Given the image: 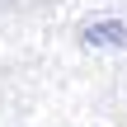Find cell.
Listing matches in <instances>:
<instances>
[{
  "mask_svg": "<svg viewBox=\"0 0 127 127\" xmlns=\"http://www.w3.org/2000/svg\"><path fill=\"white\" fill-rule=\"evenodd\" d=\"M85 42H90V47H127V28L113 24V19H108V24H90V28H85Z\"/></svg>",
  "mask_w": 127,
  "mask_h": 127,
  "instance_id": "obj_1",
  "label": "cell"
}]
</instances>
